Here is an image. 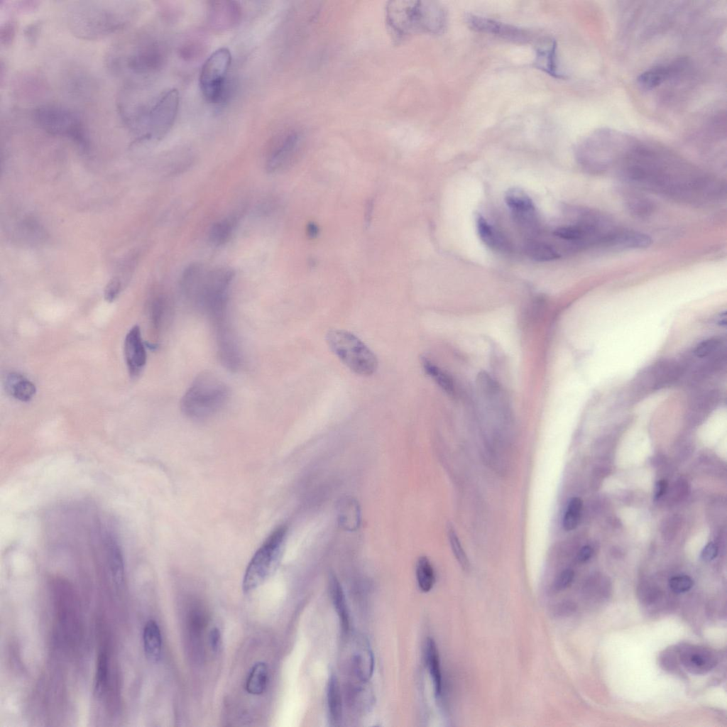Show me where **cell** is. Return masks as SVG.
Returning a JSON list of instances; mask_svg holds the SVG:
<instances>
[{"mask_svg":"<svg viewBox=\"0 0 727 727\" xmlns=\"http://www.w3.org/2000/svg\"><path fill=\"white\" fill-rule=\"evenodd\" d=\"M124 354L129 374L137 376L146 363V351L141 329L133 326L128 332L124 342Z\"/></svg>","mask_w":727,"mask_h":727,"instance_id":"5bb4252c","label":"cell"},{"mask_svg":"<svg viewBox=\"0 0 727 727\" xmlns=\"http://www.w3.org/2000/svg\"><path fill=\"white\" fill-rule=\"evenodd\" d=\"M387 22L398 36L440 33L445 28L444 9L433 1H395L386 6Z\"/></svg>","mask_w":727,"mask_h":727,"instance_id":"3957f363","label":"cell"},{"mask_svg":"<svg viewBox=\"0 0 727 727\" xmlns=\"http://www.w3.org/2000/svg\"><path fill=\"white\" fill-rule=\"evenodd\" d=\"M421 364L425 372L447 393H453L454 386L450 376L426 356L421 358Z\"/></svg>","mask_w":727,"mask_h":727,"instance_id":"d6a6232c","label":"cell"},{"mask_svg":"<svg viewBox=\"0 0 727 727\" xmlns=\"http://www.w3.org/2000/svg\"><path fill=\"white\" fill-rule=\"evenodd\" d=\"M718 554V547L714 542H709L702 550L701 557L704 561L709 562L714 558Z\"/></svg>","mask_w":727,"mask_h":727,"instance_id":"f6af8a7d","label":"cell"},{"mask_svg":"<svg viewBox=\"0 0 727 727\" xmlns=\"http://www.w3.org/2000/svg\"><path fill=\"white\" fill-rule=\"evenodd\" d=\"M525 251L529 258L536 261H550L560 257V254L552 246L538 241L527 242Z\"/></svg>","mask_w":727,"mask_h":727,"instance_id":"836d02e7","label":"cell"},{"mask_svg":"<svg viewBox=\"0 0 727 727\" xmlns=\"http://www.w3.org/2000/svg\"><path fill=\"white\" fill-rule=\"evenodd\" d=\"M719 401V394L715 390L700 393L693 400L689 408L691 420H701L715 409Z\"/></svg>","mask_w":727,"mask_h":727,"instance_id":"d4e9b609","label":"cell"},{"mask_svg":"<svg viewBox=\"0 0 727 727\" xmlns=\"http://www.w3.org/2000/svg\"><path fill=\"white\" fill-rule=\"evenodd\" d=\"M329 585L331 598L339 619L342 633L346 635L349 630V615L343 589L334 574H331L329 576Z\"/></svg>","mask_w":727,"mask_h":727,"instance_id":"603a6c76","label":"cell"},{"mask_svg":"<svg viewBox=\"0 0 727 727\" xmlns=\"http://www.w3.org/2000/svg\"><path fill=\"white\" fill-rule=\"evenodd\" d=\"M167 307L166 300L162 297H157L153 302L151 306V319L155 328H158L165 313Z\"/></svg>","mask_w":727,"mask_h":727,"instance_id":"f35d334b","label":"cell"},{"mask_svg":"<svg viewBox=\"0 0 727 727\" xmlns=\"http://www.w3.org/2000/svg\"><path fill=\"white\" fill-rule=\"evenodd\" d=\"M209 11V23L217 31L233 28L241 18V8L235 1H212Z\"/></svg>","mask_w":727,"mask_h":727,"instance_id":"2e32d148","label":"cell"},{"mask_svg":"<svg viewBox=\"0 0 727 727\" xmlns=\"http://www.w3.org/2000/svg\"><path fill=\"white\" fill-rule=\"evenodd\" d=\"M327 696L331 725L337 726L341 719L342 704L339 682L333 674L328 681Z\"/></svg>","mask_w":727,"mask_h":727,"instance_id":"f546056e","label":"cell"},{"mask_svg":"<svg viewBox=\"0 0 727 727\" xmlns=\"http://www.w3.org/2000/svg\"><path fill=\"white\" fill-rule=\"evenodd\" d=\"M582 501L579 498L574 497L568 503L563 518V527L567 531L575 529L579 522Z\"/></svg>","mask_w":727,"mask_h":727,"instance_id":"8d00e7d4","label":"cell"},{"mask_svg":"<svg viewBox=\"0 0 727 727\" xmlns=\"http://www.w3.org/2000/svg\"><path fill=\"white\" fill-rule=\"evenodd\" d=\"M476 225L480 239L488 247L496 250H504L507 248L506 241L503 236L483 217L477 215Z\"/></svg>","mask_w":727,"mask_h":727,"instance_id":"f1b7e54d","label":"cell"},{"mask_svg":"<svg viewBox=\"0 0 727 727\" xmlns=\"http://www.w3.org/2000/svg\"><path fill=\"white\" fill-rule=\"evenodd\" d=\"M229 396V390L224 381L212 373L202 372L183 395L180 408L189 418L204 420L219 412Z\"/></svg>","mask_w":727,"mask_h":727,"instance_id":"5b68a950","label":"cell"},{"mask_svg":"<svg viewBox=\"0 0 727 727\" xmlns=\"http://www.w3.org/2000/svg\"><path fill=\"white\" fill-rule=\"evenodd\" d=\"M683 373V368L675 361L661 360L647 369L645 381L652 389H660L677 381Z\"/></svg>","mask_w":727,"mask_h":727,"instance_id":"9a60e30c","label":"cell"},{"mask_svg":"<svg viewBox=\"0 0 727 727\" xmlns=\"http://www.w3.org/2000/svg\"><path fill=\"white\" fill-rule=\"evenodd\" d=\"M416 577L420 589L423 592H429L434 584V572L433 567L425 556L420 557L416 565Z\"/></svg>","mask_w":727,"mask_h":727,"instance_id":"d590c367","label":"cell"},{"mask_svg":"<svg viewBox=\"0 0 727 727\" xmlns=\"http://www.w3.org/2000/svg\"><path fill=\"white\" fill-rule=\"evenodd\" d=\"M301 142L300 133L290 131L272 140L268 151L266 168L273 173L287 166L297 153Z\"/></svg>","mask_w":727,"mask_h":727,"instance_id":"8fae6325","label":"cell"},{"mask_svg":"<svg viewBox=\"0 0 727 727\" xmlns=\"http://www.w3.org/2000/svg\"><path fill=\"white\" fill-rule=\"evenodd\" d=\"M55 607L62 630L73 640L78 637L80 618L78 606L72 588L67 583L58 580L55 584Z\"/></svg>","mask_w":727,"mask_h":727,"instance_id":"30bf717a","label":"cell"},{"mask_svg":"<svg viewBox=\"0 0 727 727\" xmlns=\"http://www.w3.org/2000/svg\"><path fill=\"white\" fill-rule=\"evenodd\" d=\"M574 572L572 569H567L563 570L557 577L554 588L556 591H562L567 589L573 581Z\"/></svg>","mask_w":727,"mask_h":727,"instance_id":"7bdbcfd3","label":"cell"},{"mask_svg":"<svg viewBox=\"0 0 727 727\" xmlns=\"http://www.w3.org/2000/svg\"><path fill=\"white\" fill-rule=\"evenodd\" d=\"M448 538L449 543L453 551L454 555L461 568L464 570H468L470 566L469 559L464 552L459 539L454 529L453 526L449 525L447 530Z\"/></svg>","mask_w":727,"mask_h":727,"instance_id":"74e56055","label":"cell"},{"mask_svg":"<svg viewBox=\"0 0 727 727\" xmlns=\"http://www.w3.org/2000/svg\"><path fill=\"white\" fill-rule=\"evenodd\" d=\"M683 60L677 61L669 65H657L642 72L638 77V84L644 89H652L665 80L684 69Z\"/></svg>","mask_w":727,"mask_h":727,"instance_id":"d6986e66","label":"cell"},{"mask_svg":"<svg viewBox=\"0 0 727 727\" xmlns=\"http://www.w3.org/2000/svg\"><path fill=\"white\" fill-rule=\"evenodd\" d=\"M593 550L589 545H585L581 548L578 553L577 559L580 562H585L588 561L592 556Z\"/></svg>","mask_w":727,"mask_h":727,"instance_id":"7dc6e473","label":"cell"},{"mask_svg":"<svg viewBox=\"0 0 727 727\" xmlns=\"http://www.w3.org/2000/svg\"><path fill=\"white\" fill-rule=\"evenodd\" d=\"M669 585L674 592L677 594L684 593L692 587L693 580L687 575H677L670 579Z\"/></svg>","mask_w":727,"mask_h":727,"instance_id":"60d3db41","label":"cell"},{"mask_svg":"<svg viewBox=\"0 0 727 727\" xmlns=\"http://www.w3.org/2000/svg\"><path fill=\"white\" fill-rule=\"evenodd\" d=\"M353 656L352 663L354 672L359 679L366 682L373 672V656L367 642L364 640L359 644Z\"/></svg>","mask_w":727,"mask_h":727,"instance_id":"484cf974","label":"cell"},{"mask_svg":"<svg viewBox=\"0 0 727 727\" xmlns=\"http://www.w3.org/2000/svg\"><path fill=\"white\" fill-rule=\"evenodd\" d=\"M268 679V666L266 663L258 662L251 668L246 682V689L251 694L258 695L262 694L266 687Z\"/></svg>","mask_w":727,"mask_h":727,"instance_id":"1f68e13d","label":"cell"},{"mask_svg":"<svg viewBox=\"0 0 727 727\" xmlns=\"http://www.w3.org/2000/svg\"><path fill=\"white\" fill-rule=\"evenodd\" d=\"M231 64V54L226 48L212 53L204 61L199 75V87L209 103H220L224 98L226 79Z\"/></svg>","mask_w":727,"mask_h":727,"instance_id":"9c48e42d","label":"cell"},{"mask_svg":"<svg viewBox=\"0 0 727 727\" xmlns=\"http://www.w3.org/2000/svg\"><path fill=\"white\" fill-rule=\"evenodd\" d=\"M572 606H570V604H569L567 603H563L559 604L558 606L556 608L555 611H556V613L562 615V614L567 613L570 610H572Z\"/></svg>","mask_w":727,"mask_h":727,"instance_id":"681fc988","label":"cell"},{"mask_svg":"<svg viewBox=\"0 0 727 727\" xmlns=\"http://www.w3.org/2000/svg\"><path fill=\"white\" fill-rule=\"evenodd\" d=\"M235 224L234 218H228L214 223L209 232L211 243L217 246L224 244L231 236Z\"/></svg>","mask_w":727,"mask_h":727,"instance_id":"e575fe53","label":"cell"},{"mask_svg":"<svg viewBox=\"0 0 727 727\" xmlns=\"http://www.w3.org/2000/svg\"><path fill=\"white\" fill-rule=\"evenodd\" d=\"M165 62V50L157 39L138 35L121 45L110 58L112 69L131 79L146 80L157 74Z\"/></svg>","mask_w":727,"mask_h":727,"instance_id":"277c9868","label":"cell"},{"mask_svg":"<svg viewBox=\"0 0 727 727\" xmlns=\"http://www.w3.org/2000/svg\"><path fill=\"white\" fill-rule=\"evenodd\" d=\"M651 239L646 234L630 230H614L606 246L623 249L643 248L649 246Z\"/></svg>","mask_w":727,"mask_h":727,"instance_id":"44dd1931","label":"cell"},{"mask_svg":"<svg viewBox=\"0 0 727 727\" xmlns=\"http://www.w3.org/2000/svg\"><path fill=\"white\" fill-rule=\"evenodd\" d=\"M717 323L721 327H726V311L721 312L717 319Z\"/></svg>","mask_w":727,"mask_h":727,"instance_id":"816d5d0a","label":"cell"},{"mask_svg":"<svg viewBox=\"0 0 727 727\" xmlns=\"http://www.w3.org/2000/svg\"><path fill=\"white\" fill-rule=\"evenodd\" d=\"M5 386L11 396L22 402L30 401L36 392L35 385L23 376L17 373H11L7 375Z\"/></svg>","mask_w":727,"mask_h":727,"instance_id":"cb8c5ba5","label":"cell"},{"mask_svg":"<svg viewBox=\"0 0 727 727\" xmlns=\"http://www.w3.org/2000/svg\"><path fill=\"white\" fill-rule=\"evenodd\" d=\"M466 22L474 31L495 35L513 42L526 43L530 39V33L527 30L486 17L469 15Z\"/></svg>","mask_w":727,"mask_h":727,"instance_id":"7c38bea8","label":"cell"},{"mask_svg":"<svg viewBox=\"0 0 727 727\" xmlns=\"http://www.w3.org/2000/svg\"><path fill=\"white\" fill-rule=\"evenodd\" d=\"M710 657L704 652H695L687 656V664L695 670H702L709 665Z\"/></svg>","mask_w":727,"mask_h":727,"instance_id":"b9f144b4","label":"cell"},{"mask_svg":"<svg viewBox=\"0 0 727 727\" xmlns=\"http://www.w3.org/2000/svg\"><path fill=\"white\" fill-rule=\"evenodd\" d=\"M326 339L335 355L354 373L370 376L376 371L378 361L376 355L352 333L332 329L327 334Z\"/></svg>","mask_w":727,"mask_h":727,"instance_id":"ba28073f","label":"cell"},{"mask_svg":"<svg viewBox=\"0 0 727 727\" xmlns=\"http://www.w3.org/2000/svg\"><path fill=\"white\" fill-rule=\"evenodd\" d=\"M425 659L427 666L432 679L436 696H439L442 689V673L439 652L434 640L429 638L425 645Z\"/></svg>","mask_w":727,"mask_h":727,"instance_id":"4316f807","label":"cell"},{"mask_svg":"<svg viewBox=\"0 0 727 727\" xmlns=\"http://www.w3.org/2000/svg\"><path fill=\"white\" fill-rule=\"evenodd\" d=\"M557 45L554 40L535 50V57L533 66L543 72L557 79L566 77L559 68L557 55Z\"/></svg>","mask_w":727,"mask_h":727,"instance_id":"ffe728a7","label":"cell"},{"mask_svg":"<svg viewBox=\"0 0 727 727\" xmlns=\"http://www.w3.org/2000/svg\"><path fill=\"white\" fill-rule=\"evenodd\" d=\"M102 550L104 554L110 577L117 589L124 583V565L121 552L115 540L107 534L102 537Z\"/></svg>","mask_w":727,"mask_h":727,"instance_id":"e0dca14e","label":"cell"},{"mask_svg":"<svg viewBox=\"0 0 727 727\" xmlns=\"http://www.w3.org/2000/svg\"><path fill=\"white\" fill-rule=\"evenodd\" d=\"M505 201L519 224L525 228H534L537 225L535 207L523 190L518 188L508 190Z\"/></svg>","mask_w":727,"mask_h":727,"instance_id":"4fadbf2b","label":"cell"},{"mask_svg":"<svg viewBox=\"0 0 727 727\" xmlns=\"http://www.w3.org/2000/svg\"><path fill=\"white\" fill-rule=\"evenodd\" d=\"M121 290V283L119 279L113 278L106 285L104 290V298L111 302L117 297Z\"/></svg>","mask_w":727,"mask_h":727,"instance_id":"ee69618b","label":"cell"},{"mask_svg":"<svg viewBox=\"0 0 727 727\" xmlns=\"http://www.w3.org/2000/svg\"><path fill=\"white\" fill-rule=\"evenodd\" d=\"M667 488V483L665 480H660L657 482L655 485V499H659L665 493Z\"/></svg>","mask_w":727,"mask_h":727,"instance_id":"c3c4849f","label":"cell"},{"mask_svg":"<svg viewBox=\"0 0 727 727\" xmlns=\"http://www.w3.org/2000/svg\"><path fill=\"white\" fill-rule=\"evenodd\" d=\"M143 643L146 657L152 662H158L162 652V637L159 626L154 620L147 621L143 628Z\"/></svg>","mask_w":727,"mask_h":727,"instance_id":"7402d4cb","label":"cell"},{"mask_svg":"<svg viewBox=\"0 0 727 727\" xmlns=\"http://www.w3.org/2000/svg\"><path fill=\"white\" fill-rule=\"evenodd\" d=\"M209 638L212 650L215 652H218L222 645V638L219 630L217 628H213L210 632Z\"/></svg>","mask_w":727,"mask_h":727,"instance_id":"bcb514c9","label":"cell"},{"mask_svg":"<svg viewBox=\"0 0 727 727\" xmlns=\"http://www.w3.org/2000/svg\"><path fill=\"white\" fill-rule=\"evenodd\" d=\"M136 15L137 8L131 2L81 1L70 7L67 18L75 35L97 40L124 29Z\"/></svg>","mask_w":727,"mask_h":727,"instance_id":"6da1fadb","label":"cell"},{"mask_svg":"<svg viewBox=\"0 0 727 727\" xmlns=\"http://www.w3.org/2000/svg\"><path fill=\"white\" fill-rule=\"evenodd\" d=\"M628 207L633 214L641 217L650 214L653 206L647 199L635 197L628 202Z\"/></svg>","mask_w":727,"mask_h":727,"instance_id":"ab89813d","label":"cell"},{"mask_svg":"<svg viewBox=\"0 0 727 727\" xmlns=\"http://www.w3.org/2000/svg\"><path fill=\"white\" fill-rule=\"evenodd\" d=\"M207 270L202 264L192 263L183 271L180 286L185 297L194 305L197 300Z\"/></svg>","mask_w":727,"mask_h":727,"instance_id":"ac0fdd59","label":"cell"},{"mask_svg":"<svg viewBox=\"0 0 727 727\" xmlns=\"http://www.w3.org/2000/svg\"><path fill=\"white\" fill-rule=\"evenodd\" d=\"M317 232H318V229H317V226L315 224H314L313 223H310V224H308V226H307V234H308V235L310 236H311V237L316 236L317 234Z\"/></svg>","mask_w":727,"mask_h":727,"instance_id":"f907efd6","label":"cell"},{"mask_svg":"<svg viewBox=\"0 0 727 727\" xmlns=\"http://www.w3.org/2000/svg\"><path fill=\"white\" fill-rule=\"evenodd\" d=\"M287 529H275L256 552L246 568L243 590L248 593L263 584L277 570L281 561Z\"/></svg>","mask_w":727,"mask_h":727,"instance_id":"52a82bcc","label":"cell"},{"mask_svg":"<svg viewBox=\"0 0 727 727\" xmlns=\"http://www.w3.org/2000/svg\"><path fill=\"white\" fill-rule=\"evenodd\" d=\"M33 117L47 133L67 138L81 148H88V131L83 119L75 111L61 105L43 104L34 109Z\"/></svg>","mask_w":727,"mask_h":727,"instance_id":"8992f818","label":"cell"},{"mask_svg":"<svg viewBox=\"0 0 727 727\" xmlns=\"http://www.w3.org/2000/svg\"><path fill=\"white\" fill-rule=\"evenodd\" d=\"M109 671V658L107 652L102 650L97 657L94 687V693L98 698H102L108 688Z\"/></svg>","mask_w":727,"mask_h":727,"instance_id":"4dcf8cb0","label":"cell"},{"mask_svg":"<svg viewBox=\"0 0 727 727\" xmlns=\"http://www.w3.org/2000/svg\"><path fill=\"white\" fill-rule=\"evenodd\" d=\"M180 104L178 91L168 89L148 103H122L121 114L137 141L160 140L173 127Z\"/></svg>","mask_w":727,"mask_h":727,"instance_id":"7a4b0ae2","label":"cell"},{"mask_svg":"<svg viewBox=\"0 0 727 727\" xmlns=\"http://www.w3.org/2000/svg\"><path fill=\"white\" fill-rule=\"evenodd\" d=\"M339 522L347 530H355L360 523V510L357 502L351 498L341 500L338 507Z\"/></svg>","mask_w":727,"mask_h":727,"instance_id":"83f0119b","label":"cell"}]
</instances>
